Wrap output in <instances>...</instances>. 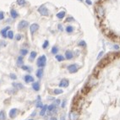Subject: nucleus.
<instances>
[{"instance_id": "33", "label": "nucleus", "mask_w": 120, "mask_h": 120, "mask_svg": "<svg viewBox=\"0 0 120 120\" xmlns=\"http://www.w3.org/2000/svg\"><path fill=\"white\" fill-rule=\"evenodd\" d=\"M58 52V47H56V46L52 47V54H57Z\"/></svg>"}, {"instance_id": "36", "label": "nucleus", "mask_w": 120, "mask_h": 120, "mask_svg": "<svg viewBox=\"0 0 120 120\" xmlns=\"http://www.w3.org/2000/svg\"><path fill=\"white\" fill-rule=\"evenodd\" d=\"M79 47H86V43L85 41H80L79 42Z\"/></svg>"}, {"instance_id": "45", "label": "nucleus", "mask_w": 120, "mask_h": 120, "mask_svg": "<svg viewBox=\"0 0 120 120\" xmlns=\"http://www.w3.org/2000/svg\"><path fill=\"white\" fill-rule=\"evenodd\" d=\"M58 30H61V31H63V27H62V25H58Z\"/></svg>"}, {"instance_id": "43", "label": "nucleus", "mask_w": 120, "mask_h": 120, "mask_svg": "<svg viewBox=\"0 0 120 120\" xmlns=\"http://www.w3.org/2000/svg\"><path fill=\"white\" fill-rule=\"evenodd\" d=\"M66 102H67V101L66 100H64V101H63V102H62V107H65V105H66Z\"/></svg>"}, {"instance_id": "41", "label": "nucleus", "mask_w": 120, "mask_h": 120, "mask_svg": "<svg viewBox=\"0 0 120 120\" xmlns=\"http://www.w3.org/2000/svg\"><path fill=\"white\" fill-rule=\"evenodd\" d=\"M22 38V36L20 34H18L16 37H15V39H16V41H20Z\"/></svg>"}, {"instance_id": "25", "label": "nucleus", "mask_w": 120, "mask_h": 120, "mask_svg": "<svg viewBox=\"0 0 120 120\" xmlns=\"http://www.w3.org/2000/svg\"><path fill=\"white\" fill-rule=\"evenodd\" d=\"M13 86L16 89H23L24 86L21 83H13Z\"/></svg>"}, {"instance_id": "23", "label": "nucleus", "mask_w": 120, "mask_h": 120, "mask_svg": "<svg viewBox=\"0 0 120 120\" xmlns=\"http://www.w3.org/2000/svg\"><path fill=\"white\" fill-rule=\"evenodd\" d=\"M47 107H48V106H47V105L43 106V107L41 108V112H40V115H41V116L45 115V113L47 112Z\"/></svg>"}, {"instance_id": "27", "label": "nucleus", "mask_w": 120, "mask_h": 120, "mask_svg": "<svg viewBox=\"0 0 120 120\" xmlns=\"http://www.w3.org/2000/svg\"><path fill=\"white\" fill-rule=\"evenodd\" d=\"M19 53L21 56H26V54H28V50L26 48H22L19 50Z\"/></svg>"}, {"instance_id": "50", "label": "nucleus", "mask_w": 120, "mask_h": 120, "mask_svg": "<svg viewBox=\"0 0 120 120\" xmlns=\"http://www.w3.org/2000/svg\"><path fill=\"white\" fill-rule=\"evenodd\" d=\"M28 120H33V119H28Z\"/></svg>"}, {"instance_id": "26", "label": "nucleus", "mask_w": 120, "mask_h": 120, "mask_svg": "<svg viewBox=\"0 0 120 120\" xmlns=\"http://www.w3.org/2000/svg\"><path fill=\"white\" fill-rule=\"evenodd\" d=\"M16 3H17V4L19 5V6H25L27 4L26 0H17Z\"/></svg>"}, {"instance_id": "28", "label": "nucleus", "mask_w": 120, "mask_h": 120, "mask_svg": "<svg viewBox=\"0 0 120 120\" xmlns=\"http://www.w3.org/2000/svg\"><path fill=\"white\" fill-rule=\"evenodd\" d=\"M7 37H8V38H9V39L12 40V39L14 38V37H15L13 30H9V31H8V34H7Z\"/></svg>"}, {"instance_id": "16", "label": "nucleus", "mask_w": 120, "mask_h": 120, "mask_svg": "<svg viewBox=\"0 0 120 120\" xmlns=\"http://www.w3.org/2000/svg\"><path fill=\"white\" fill-rule=\"evenodd\" d=\"M10 15H11V17L13 18V19H16V18L19 17V13H18L15 9H11V10H10Z\"/></svg>"}, {"instance_id": "10", "label": "nucleus", "mask_w": 120, "mask_h": 120, "mask_svg": "<svg viewBox=\"0 0 120 120\" xmlns=\"http://www.w3.org/2000/svg\"><path fill=\"white\" fill-rule=\"evenodd\" d=\"M24 80H25V82H26V83H31V82H34V77L33 76H31L30 75H25V77H24Z\"/></svg>"}, {"instance_id": "8", "label": "nucleus", "mask_w": 120, "mask_h": 120, "mask_svg": "<svg viewBox=\"0 0 120 120\" xmlns=\"http://www.w3.org/2000/svg\"><path fill=\"white\" fill-rule=\"evenodd\" d=\"M38 29H39V25L38 24H37V23H34V24H32V25H30V33L31 34H34V33H36L38 30Z\"/></svg>"}, {"instance_id": "17", "label": "nucleus", "mask_w": 120, "mask_h": 120, "mask_svg": "<svg viewBox=\"0 0 120 120\" xmlns=\"http://www.w3.org/2000/svg\"><path fill=\"white\" fill-rule=\"evenodd\" d=\"M32 89L35 91H39L40 90V83L39 82H33Z\"/></svg>"}, {"instance_id": "11", "label": "nucleus", "mask_w": 120, "mask_h": 120, "mask_svg": "<svg viewBox=\"0 0 120 120\" xmlns=\"http://www.w3.org/2000/svg\"><path fill=\"white\" fill-rule=\"evenodd\" d=\"M16 64H17L18 67H20V68L24 65V59H23V57H22V56H19V57L17 58Z\"/></svg>"}, {"instance_id": "29", "label": "nucleus", "mask_w": 120, "mask_h": 120, "mask_svg": "<svg viewBox=\"0 0 120 120\" xmlns=\"http://www.w3.org/2000/svg\"><path fill=\"white\" fill-rule=\"evenodd\" d=\"M66 31L67 33H72L74 31V27L72 26H68L66 27Z\"/></svg>"}, {"instance_id": "9", "label": "nucleus", "mask_w": 120, "mask_h": 120, "mask_svg": "<svg viewBox=\"0 0 120 120\" xmlns=\"http://www.w3.org/2000/svg\"><path fill=\"white\" fill-rule=\"evenodd\" d=\"M69 82L67 79H63L62 80L59 82V84H58L59 87H63V88L68 87V86H69Z\"/></svg>"}, {"instance_id": "21", "label": "nucleus", "mask_w": 120, "mask_h": 120, "mask_svg": "<svg viewBox=\"0 0 120 120\" xmlns=\"http://www.w3.org/2000/svg\"><path fill=\"white\" fill-rule=\"evenodd\" d=\"M6 112L4 110H0V120H6Z\"/></svg>"}, {"instance_id": "18", "label": "nucleus", "mask_w": 120, "mask_h": 120, "mask_svg": "<svg viewBox=\"0 0 120 120\" xmlns=\"http://www.w3.org/2000/svg\"><path fill=\"white\" fill-rule=\"evenodd\" d=\"M37 77L38 78V79H41L42 78V76H43V69H42V68H39L38 69H37Z\"/></svg>"}, {"instance_id": "14", "label": "nucleus", "mask_w": 120, "mask_h": 120, "mask_svg": "<svg viewBox=\"0 0 120 120\" xmlns=\"http://www.w3.org/2000/svg\"><path fill=\"white\" fill-rule=\"evenodd\" d=\"M90 89H91V87H90V86H88V85H86V86H85L83 88L81 89V93L83 95H86L88 94V93L90 92Z\"/></svg>"}, {"instance_id": "35", "label": "nucleus", "mask_w": 120, "mask_h": 120, "mask_svg": "<svg viewBox=\"0 0 120 120\" xmlns=\"http://www.w3.org/2000/svg\"><path fill=\"white\" fill-rule=\"evenodd\" d=\"M48 45H49V41H47V40H46V41H44V43L42 44V48L43 49H46V48H47Z\"/></svg>"}, {"instance_id": "20", "label": "nucleus", "mask_w": 120, "mask_h": 120, "mask_svg": "<svg viewBox=\"0 0 120 120\" xmlns=\"http://www.w3.org/2000/svg\"><path fill=\"white\" fill-rule=\"evenodd\" d=\"M65 15H66V13H65L64 11H60V12H58L57 14V18H58L59 19H62L65 17Z\"/></svg>"}, {"instance_id": "37", "label": "nucleus", "mask_w": 120, "mask_h": 120, "mask_svg": "<svg viewBox=\"0 0 120 120\" xmlns=\"http://www.w3.org/2000/svg\"><path fill=\"white\" fill-rule=\"evenodd\" d=\"M9 77H10L11 79H13V80H15V79H17V76H16V75H15V74H13V73L9 75Z\"/></svg>"}, {"instance_id": "40", "label": "nucleus", "mask_w": 120, "mask_h": 120, "mask_svg": "<svg viewBox=\"0 0 120 120\" xmlns=\"http://www.w3.org/2000/svg\"><path fill=\"white\" fill-rule=\"evenodd\" d=\"M103 53H104V52H103V51H101V52H99L98 56H97V60H100V58H101V57L103 56Z\"/></svg>"}, {"instance_id": "38", "label": "nucleus", "mask_w": 120, "mask_h": 120, "mask_svg": "<svg viewBox=\"0 0 120 120\" xmlns=\"http://www.w3.org/2000/svg\"><path fill=\"white\" fill-rule=\"evenodd\" d=\"M4 19V13L3 11H0V20H3Z\"/></svg>"}, {"instance_id": "39", "label": "nucleus", "mask_w": 120, "mask_h": 120, "mask_svg": "<svg viewBox=\"0 0 120 120\" xmlns=\"http://www.w3.org/2000/svg\"><path fill=\"white\" fill-rule=\"evenodd\" d=\"M74 21V18L73 17H68L65 19V22H72Z\"/></svg>"}, {"instance_id": "19", "label": "nucleus", "mask_w": 120, "mask_h": 120, "mask_svg": "<svg viewBox=\"0 0 120 120\" xmlns=\"http://www.w3.org/2000/svg\"><path fill=\"white\" fill-rule=\"evenodd\" d=\"M37 52L36 51H32L31 52H30V58H29V61H30V62H32L33 60L35 59V58H37Z\"/></svg>"}, {"instance_id": "22", "label": "nucleus", "mask_w": 120, "mask_h": 120, "mask_svg": "<svg viewBox=\"0 0 120 120\" xmlns=\"http://www.w3.org/2000/svg\"><path fill=\"white\" fill-rule=\"evenodd\" d=\"M97 84V80L96 79H90L89 80V83H88V86H90V87H92L93 86H96Z\"/></svg>"}, {"instance_id": "34", "label": "nucleus", "mask_w": 120, "mask_h": 120, "mask_svg": "<svg viewBox=\"0 0 120 120\" xmlns=\"http://www.w3.org/2000/svg\"><path fill=\"white\" fill-rule=\"evenodd\" d=\"M21 69H23V70H25V71H28V72L31 71V68H30V66H26V65H23V66L21 67Z\"/></svg>"}, {"instance_id": "1", "label": "nucleus", "mask_w": 120, "mask_h": 120, "mask_svg": "<svg viewBox=\"0 0 120 120\" xmlns=\"http://www.w3.org/2000/svg\"><path fill=\"white\" fill-rule=\"evenodd\" d=\"M96 9V14H97V16L100 20H102L104 16H105V10H104V8L101 6V4H97L95 8Z\"/></svg>"}, {"instance_id": "15", "label": "nucleus", "mask_w": 120, "mask_h": 120, "mask_svg": "<svg viewBox=\"0 0 120 120\" xmlns=\"http://www.w3.org/2000/svg\"><path fill=\"white\" fill-rule=\"evenodd\" d=\"M9 30V26H7L6 28H4L2 30H1V35H2V37H4V38H7V34H8V31Z\"/></svg>"}, {"instance_id": "5", "label": "nucleus", "mask_w": 120, "mask_h": 120, "mask_svg": "<svg viewBox=\"0 0 120 120\" xmlns=\"http://www.w3.org/2000/svg\"><path fill=\"white\" fill-rule=\"evenodd\" d=\"M29 26V24L26 20H21L19 21V23L18 24V30H25L27 26Z\"/></svg>"}, {"instance_id": "4", "label": "nucleus", "mask_w": 120, "mask_h": 120, "mask_svg": "<svg viewBox=\"0 0 120 120\" xmlns=\"http://www.w3.org/2000/svg\"><path fill=\"white\" fill-rule=\"evenodd\" d=\"M79 67L78 64H70L68 66V71H69L70 74H74V73H76L78 70H79Z\"/></svg>"}, {"instance_id": "31", "label": "nucleus", "mask_w": 120, "mask_h": 120, "mask_svg": "<svg viewBox=\"0 0 120 120\" xmlns=\"http://www.w3.org/2000/svg\"><path fill=\"white\" fill-rule=\"evenodd\" d=\"M63 92H64V91H63V90H61V89H54L53 90L54 95H60V94H62Z\"/></svg>"}, {"instance_id": "2", "label": "nucleus", "mask_w": 120, "mask_h": 120, "mask_svg": "<svg viewBox=\"0 0 120 120\" xmlns=\"http://www.w3.org/2000/svg\"><path fill=\"white\" fill-rule=\"evenodd\" d=\"M46 64H47V58H46L45 55H42V56H41L40 58H38L37 64L39 68H43V67H45Z\"/></svg>"}, {"instance_id": "13", "label": "nucleus", "mask_w": 120, "mask_h": 120, "mask_svg": "<svg viewBox=\"0 0 120 120\" xmlns=\"http://www.w3.org/2000/svg\"><path fill=\"white\" fill-rule=\"evenodd\" d=\"M101 69H100L99 67H96L95 68V69L93 70V76H94L95 78H97L99 77V75H100V74H101Z\"/></svg>"}, {"instance_id": "47", "label": "nucleus", "mask_w": 120, "mask_h": 120, "mask_svg": "<svg viewBox=\"0 0 120 120\" xmlns=\"http://www.w3.org/2000/svg\"><path fill=\"white\" fill-rule=\"evenodd\" d=\"M35 115H36V112H33L32 114H31V116H32V117H34Z\"/></svg>"}, {"instance_id": "6", "label": "nucleus", "mask_w": 120, "mask_h": 120, "mask_svg": "<svg viewBox=\"0 0 120 120\" xmlns=\"http://www.w3.org/2000/svg\"><path fill=\"white\" fill-rule=\"evenodd\" d=\"M18 113H19V109H17V108H12V109L9 111V116L10 118H15L17 117Z\"/></svg>"}, {"instance_id": "46", "label": "nucleus", "mask_w": 120, "mask_h": 120, "mask_svg": "<svg viewBox=\"0 0 120 120\" xmlns=\"http://www.w3.org/2000/svg\"><path fill=\"white\" fill-rule=\"evenodd\" d=\"M114 48H115V49H117V50H118V49H119V47H118V45H115V46H114Z\"/></svg>"}, {"instance_id": "49", "label": "nucleus", "mask_w": 120, "mask_h": 120, "mask_svg": "<svg viewBox=\"0 0 120 120\" xmlns=\"http://www.w3.org/2000/svg\"><path fill=\"white\" fill-rule=\"evenodd\" d=\"M78 1H80V2H82V1H83V0H78Z\"/></svg>"}, {"instance_id": "30", "label": "nucleus", "mask_w": 120, "mask_h": 120, "mask_svg": "<svg viewBox=\"0 0 120 120\" xmlns=\"http://www.w3.org/2000/svg\"><path fill=\"white\" fill-rule=\"evenodd\" d=\"M56 59L58 60V62H63L64 60V57L63 55H56Z\"/></svg>"}, {"instance_id": "7", "label": "nucleus", "mask_w": 120, "mask_h": 120, "mask_svg": "<svg viewBox=\"0 0 120 120\" xmlns=\"http://www.w3.org/2000/svg\"><path fill=\"white\" fill-rule=\"evenodd\" d=\"M78 112L75 110H72L69 112V120H77L78 119Z\"/></svg>"}, {"instance_id": "32", "label": "nucleus", "mask_w": 120, "mask_h": 120, "mask_svg": "<svg viewBox=\"0 0 120 120\" xmlns=\"http://www.w3.org/2000/svg\"><path fill=\"white\" fill-rule=\"evenodd\" d=\"M47 110L50 112L53 111V110H56V105L55 104H51V105H49L48 107H47Z\"/></svg>"}, {"instance_id": "12", "label": "nucleus", "mask_w": 120, "mask_h": 120, "mask_svg": "<svg viewBox=\"0 0 120 120\" xmlns=\"http://www.w3.org/2000/svg\"><path fill=\"white\" fill-rule=\"evenodd\" d=\"M73 58H74L73 52L69 51V50H67V51L65 52V58H66L67 60H70Z\"/></svg>"}, {"instance_id": "48", "label": "nucleus", "mask_w": 120, "mask_h": 120, "mask_svg": "<svg viewBox=\"0 0 120 120\" xmlns=\"http://www.w3.org/2000/svg\"><path fill=\"white\" fill-rule=\"evenodd\" d=\"M49 120H57V118H51Z\"/></svg>"}, {"instance_id": "44", "label": "nucleus", "mask_w": 120, "mask_h": 120, "mask_svg": "<svg viewBox=\"0 0 120 120\" xmlns=\"http://www.w3.org/2000/svg\"><path fill=\"white\" fill-rule=\"evenodd\" d=\"M86 3L88 5H91V4H92V2H91L90 0H86Z\"/></svg>"}, {"instance_id": "24", "label": "nucleus", "mask_w": 120, "mask_h": 120, "mask_svg": "<svg viewBox=\"0 0 120 120\" xmlns=\"http://www.w3.org/2000/svg\"><path fill=\"white\" fill-rule=\"evenodd\" d=\"M43 106H44V105H43L42 102H41V97H38V101H37V104H36V107H37V108H41H41H42V107H43Z\"/></svg>"}, {"instance_id": "42", "label": "nucleus", "mask_w": 120, "mask_h": 120, "mask_svg": "<svg viewBox=\"0 0 120 120\" xmlns=\"http://www.w3.org/2000/svg\"><path fill=\"white\" fill-rule=\"evenodd\" d=\"M60 104H61V101H60V100H56L55 101V105L56 106H58V105H60Z\"/></svg>"}, {"instance_id": "3", "label": "nucleus", "mask_w": 120, "mask_h": 120, "mask_svg": "<svg viewBox=\"0 0 120 120\" xmlns=\"http://www.w3.org/2000/svg\"><path fill=\"white\" fill-rule=\"evenodd\" d=\"M37 11H38L39 14L41 15H42V16H48V15H49V11H48V9H47L44 5H41V7H39Z\"/></svg>"}]
</instances>
